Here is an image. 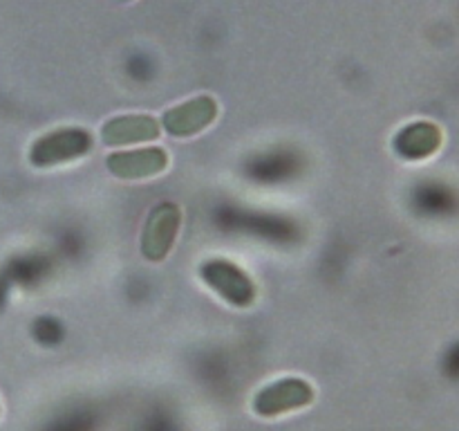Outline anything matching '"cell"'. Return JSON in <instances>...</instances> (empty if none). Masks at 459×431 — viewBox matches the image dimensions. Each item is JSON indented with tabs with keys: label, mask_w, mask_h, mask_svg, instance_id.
<instances>
[{
	"label": "cell",
	"mask_w": 459,
	"mask_h": 431,
	"mask_svg": "<svg viewBox=\"0 0 459 431\" xmlns=\"http://www.w3.org/2000/svg\"><path fill=\"white\" fill-rule=\"evenodd\" d=\"M94 146L92 135L79 126H61L40 135L30 148V162L36 169L70 164L88 155Z\"/></svg>",
	"instance_id": "cell-1"
},
{
	"label": "cell",
	"mask_w": 459,
	"mask_h": 431,
	"mask_svg": "<svg viewBox=\"0 0 459 431\" xmlns=\"http://www.w3.org/2000/svg\"><path fill=\"white\" fill-rule=\"evenodd\" d=\"M200 278L233 308H249L255 301V283L240 265L227 259H209L200 265Z\"/></svg>",
	"instance_id": "cell-2"
},
{
	"label": "cell",
	"mask_w": 459,
	"mask_h": 431,
	"mask_svg": "<svg viewBox=\"0 0 459 431\" xmlns=\"http://www.w3.org/2000/svg\"><path fill=\"white\" fill-rule=\"evenodd\" d=\"M316 393L314 386L303 377H281L272 384L263 386L254 398V411L260 418H278L287 416L291 411L309 407Z\"/></svg>",
	"instance_id": "cell-3"
},
{
	"label": "cell",
	"mask_w": 459,
	"mask_h": 431,
	"mask_svg": "<svg viewBox=\"0 0 459 431\" xmlns=\"http://www.w3.org/2000/svg\"><path fill=\"white\" fill-rule=\"evenodd\" d=\"M182 224V211L175 202H160L148 214L142 232V254L143 259L160 263L170 254Z\"/></svg>",
	"instance_id": "cell-4"
},
{
	"label": "cell",
	"mask_w": 459,
	"mask_h": 431,
	"mask_svg": "<svg viewBox=\"0 0 459 431\" xmlns=\"http://www.w3.org/2000/svg\"><path fill=\"white\" fill-rule=\"evenodd\" d=\"M218 115V101H215L211 94H200V97H193L188 99V101L169 108V110L161 115L160 124L166 135L182 139L200 135L202 130H206L211 124H215Z\"/></svg>",
	"instance_id": "cell-5"
},
{
	"label": "cell",
	"mask_w": 459,
	"mask_h": 431,
	"mask_svg": "<svg viewBox=\"0 0 459 431\" xmlns=\"http://www.w3.org/2000/svg\"><path fill=\"white\" fill-rule=\"evenodd\" d=\"M170 164L166 148L142 146L130 151H115L106 157V166L119 180H146L164 173Z\"/></svg>",
	"instance_id": "cell-6"
},
{
	"label": "cell",
	"mask_w": 459,
	"mask_h": 431,
	"mask_svg": "<svg viewBox=\"0 0 459 431\" xmlns=\"http://www.w3.org/2000/svg\"><path fill=\"white\" fill-rule=\"evenodd\" d=\"M99 135H101V142L112 148L151 144L160 139L161 124L151 115H119L108 119Z\"/></svg>",
	"instance_id": "cell-7"
},
{
	"label": "cell",
	"mask_w": 459,
	"mask_h": 431,
	"mask_svg": "<svg viewBox=\"0 0 459 431\" xmlns=\"http://www.w3.org/2000/svg\"><path fill=\"white\" fill-rule=\"evenodd\" d=\"M442 128L433 121H412L403 126L393 139L394 153L408 162H420L435 155L442 148Z\"/></svg>",
	"instance_id": "cell-8"
},
{
	"label": "cell",
	"mask_w": 459,
	"mask_h": 431,
	"mask_svg": "<svg viewBox=\"0 0 459 431\" xmlns=\"http://www.w3.org/2000/svg\"><path fill=\"white\" fill-rule=\"evenodd\" d=\"M117 3H130V0H117Z\"/></svg>",
	"instance_id": "cell-9"
}]
</instances>
